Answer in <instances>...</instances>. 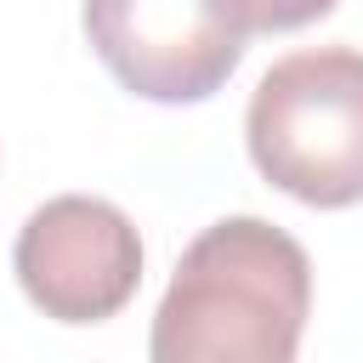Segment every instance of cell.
I'll use <instances>...</instances> for the list:
<instances>
[{"label": "cell", "mask_w": 363, "mask_h": 363, "mask_svg": "<svg viewBox=\"0 0 363 363\" xmlns=\"http://www.w3.org/2000/svg\"><path fill=\"white\" fill-rule=\"evenodd\" d=\"M312 312L306 250L261 221L227 216L204 227L153 312V363H295Z\"/></svg>", "instance_id": "1"}, {"label": "cell", "mask_w": 363, "mask_h": 363, "mask_svg": "<svg viewBox=\"0 0 363 363\" xmlns=\"http://www.w3.org/2000/svg\"><path fill=\"white\" fill-rule=\"evenodd\" d=\"M255 170L312 204L346 210L363 199V51L312 45L278 57L244 113Z\"/></svg>", "instance_id": "2"}, {"label": "cell", "mask_w": 363, "mask_h": 363, "mask_svg": "<svg viewBox=\"0 0 363 363\" xmlns=\"http://www.w3.org/2000/svg\"><path fill=\"white\" fill-rule=\"evenodd\" d=\"M102 68L147 102H204L244 62V34L216 0H85Z\"/></svg>", "instance_id": "3"}, {"label": "cell", "mask_w": 363, "mask_h": 363, "mask_svg": "<svg viewBox=\"0 0 363 363\" xmlns=\"http://www.w3.org/2000/svg\"><path fill=\"white\" fill-rule=\"evenodd\" d=\"M23 295L57 323H102L142 284V238L108 199H45L11 250Z\"/></svg>", "instance_id": "4"}, {"label": "cell", "mask_w": 363, "mask_h": 363, "mask_svg": "<svg viewBox=\"0 0 363 363\" xmlns=\"http://www.w3.org/2000/svg\"><path fill=\"white\" fill-rule=\"evenodd\" d=\"M233 28L250 40V34H289V28H306L318 17L335 11V0H216Z\"/></svg>", "instance_id": "5"}]
</instances>
